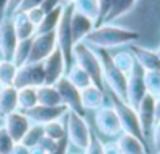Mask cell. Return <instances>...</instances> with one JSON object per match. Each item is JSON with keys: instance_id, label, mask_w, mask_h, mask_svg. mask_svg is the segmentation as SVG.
<instances>
[{"instance_id": "obj_51", "label": "cell", "mask_w": 160, "mask_h": 154, "mask_svg": "<svg viewBox=\"0 0 160 154\" xmlns=\"http://www.w3.org/2000/svg\"><path fill=\"white\" fill-rule=\"evenodd\" d=\"M156 51L159 53V56H160V45H159V47H157V49H156Z\"/></svg>"}, {"instance_id": "obj_4", "label": "cell", "mask_w": 160, "mask_h": 154, "mask_svg": "<svg viewBox=\"0 0 160 154\" xmlns=\"http://www.w3.org/2000/svg\"><path fill=\"white\" fill-rule=\"evenodd\" d=\"M65 131H67V140L70 145L78 148L79 151H86L89 146L93 134L90 131V125L86 118V115H81L75 110H68L65 114Z\"/></svg>"}, {"instance_id": "obj_19", "label": "cell", "mask_w": 160, "mask_h": 154, "mask_svg": "<svg viewBox=\"0 0 160 154\" xmlns=\"http://www.w3.org/2000/svg\"><path fill=\"white\" fill-rule=\"evenodd\" d=\"M115 145L118 146L121 154H149L146 143L142 139L128 132H121L120 136H117Z\"/></svg>"}, {"instance_id": "obj_54", "label": "cell", "mask_w": 160, "mask_h": 154, "mask_svg": "<svg viewBox=\"0 0 160 154\" xmlns=\"http://www.w3.org/2000/svg\"><path fill=\"white\" fill-rule=\"evenodd\" d=\"M0 89H2V84H0Z\"/></svg>"}, {"instance_id": "obj_10", "label": "cell", "mask_w": 160, "mask_h": 154, "mask_svg": "<svg viewBox=\"0 0 160 154\" xmlns=\"http://www.w3.org/2000/svg\"><path fill=\"white\" fill-rule=\"evenodd\" d=\"M42 67H44V75H45V84H50V86H54L59 80H62L68 69L62 51L58 47L50 56H47L42 61Z\"/></svg>"}, {"instance_id": "obj_53", "label": "cell", "mask_w": 160, "mask_h": 154, "mask_svg": "<svg viewBox=\"0 0 160 154\" xmlns=\"http://www.w3.org/2000/svg\"><path fill=\"white\" fill-rule=\"evenodd\" d=\"M156 154H160V151H159V153H156Z\"/></svg>"}, {"instance_id": "obj_47", "label": "cell", "mask_w": 160, "mask_h": 154, "mask_svg": "<svg viewBox=\"0 0 160 154\" xmlns=\"http://www.w3.org/2000/svg\"><path fill=\"white\" fill-rule=\"evenodd\" d=\"M6 6H8V0H0V22L6 19Z\"/></svg>"}, {"instance_id": "obj_13", "label": "cell", "mask_w": 160, "mask_h": 154, "mask_svg": "<svg viewBox=\"0 0 160 154\" xmlns=\"http://www.w3.org/2000/svg\"><path fill=\"white\" fill-rule=\"evenodd\" d=\"M58 47L56 44V33H45V34H36L33 38L31 51L28 56V62H42L47 56H50L53 50Z\"/></svg>"}, {"instance_id": "obj_48", "label": "cell", "mask_w": 160, "mask_h": 154, "mask_svg": "<svg viewBox=\"0 0 160 154\" xmlns=\"http://www.w3.org/2000/svg\"><path fill=\"white\" fill-rule=\"evenodd\" d=\"M156 121H160V97L156 98Z\"/></svg>"}, {"instance_id": "obj_25", "label": "cell", "mask_w": 160, "mask_h": 154, "mask_svg": "<svg viewBox=\"0 0 160 154\" xmlns=\"http://www.w3.org/2000/svg\"><path fill=\"white\" fill-rule=\"evenodd\" d=\"M62 11H64V5H61L56 9L47 13L45 17L42 19V22L36 27V34H45V33L56 31V28L59 25V20H61V16H62Z\"/></svg>"}, {"instance_id": "obj_43", "label": "cell", "mask_w": 160, "mask_h": 154, "mask_svg": "<svg viewBox=\"0 0 160 154\" xmlns=\"http://www.w3.org/2000/svg\"><path fill=\"white\" fill-rule=\"evenodd\" d=\"M22 2H23V0H8V6H6V19H9V17L19 9V6H20Z\"/></svg>"}, {"instance_id": "obj_20", "label": "cell", "mask_w": 160, "mask_h": 154, "mask_svg": "<svg viewBox=\"0 0 160 154\" xmlns=\"http://www.w3.org/2000/svg\"><path fill=\"white\" fill-rule=\"evenodd\" d=\"M81 103L84 110H97L101 106L106 104V95L104 90L97 87L95 84L87 86L86 89L81 90Z\"/></svg>"}, {"instance_id": "obj_33", "label": "cell", "mask_w": 160, "mask_h": 154, "mask_svg": "<svg viewBox=\"0 0 160 154\" xmlns=\"http://www.w3.org/2000/svg\"><path fill=\"white\" fill-rule=\"evenodd\" d=\"M145 87L146 94L152 95L154 98L160 97V70L145 72Z\"/></svg>"}, {"instance_id": "obj_52", "label": "cell", "mask_w": 160, "mask_h": 154, "mask_svg": "<svg viewBox=\"0 0 160 154\" xmlns=\"http://www.w3.org/2000/svg\"><path fill=\"white\" fill-rule=\"evenodd\" d=\"M68 154H81V153H68Z\"/></svg>"}, {"instance_id": "obj_18", "label": "cell", "mask_w": 160, "mask_h": 154, "mask_svg": "<svg viewBox=\"0 0 160 154\" xmlns=\"http://www.w3.org/2000/svg\"><path fill=\"white\" fill-rule=\"evenodd\" d=\"M137 114H138L145 136H149L152 126L156 125V98L146 94L140 104L137 106Z\"/></svg>"}, {"instance_id": "obj_56", "label": "cell", "mask_w": 160, "mask_h": 154, "mask_svg": "<svg viewBox=\"0 0 160 154\" xmlns=\"http://www.w3.org/2000/svg\"><path fill=\"white\" fill-rule=\"evenodd\" d=\"M0 154H2V153H0Z\"/></svg>"}, {"instance_id": "obj_30", "label": "cell", "mask_w": 160, "mask_h": 154, "mask_svg": "<svg viewBox=\"0 0 160 154\" xmlns=\"http://www.w3.org/2000/svg\"><path fill=\"white\" fill-rule=\"evenodd\" d=\"M17 65L12 61H0V84L3 86H14V80L17 75Z\"/></svg>"}, {"instance_id": "obj_42", "label": "cell", "mask_w": 160, "mask_h": 154, "mask_svg": "<svg viewBox=\"0 0 160 154\" xmlns=\"http://www.w3.org/2000/svg\"><path fill=\"white\" fill-rule=\"evenodd\" d=\"M68 148H70V143H68V140H67V137L65 139H62V140H59V143H58V148L54 150L53 153H48V154H68Z\"/></svg>"}, {"instance_id": "obj_39", "label": "cell", "mask_w": 160, "mask_h": 154, "mask_svg": "<svg viewBox=\"0 0 160 154\" xmlns=\"http://www.w3.org/2000/svg\"><path fill=\"white\" fill-rule=\"evenodd\" d=\"M58 143L59 142H56V140H53V139H50V137H47V136H44L42 137V140L39 142V145L38 146H41L45 153L48 154V153H53L54 150L58 148Z\"/></svg>"}, {"instance_id": "obj_40", "label": "cell", "mask_w": 160, "mask_h": 154, "mask_svg": "<svg viewBox=\"0 0 160 154\" xmlns=\"http://www.w3.org/2000/svg\"><path fill=\"white\" fill-rule=\"evenodd\" d=\"M42 2H44V0H23V2L20 3V6H19L17 11L25 13V11H28V9H31V8H38V6H41ZM17 11H16V13H17Z\"/></svg>"}, {"instance_id": "obj_7", "label": "cell", "mask_w": 160, "mask_h": 154, "mask_svg": "<svg viewBox=\"0 0 160 154\" xmlns=\"http://www.w3.org/2000/svg\"><path fill=\"white\" fill-rule=\"evenodd\" d=\"M45 84V75L42 62H28L17 69V75L14 80V87H39Z\"/></svg>"}, {"instance_id": "obj_11", "label": "cell", "mask_w": 160, "mask_h": 154, "mask_svg": "<svg viewBox=\"0 0 160 154\" xmlns=\"http://www.w3.org/2000/svg\"><path fill=\"white\" fill-rule=\"evenodd\" d=\"M67 112H68V109L64 104H59V106H41V104H38V106L25 110V115L30 118L31 123L45 126L47 123H52L54 120H61L62 117H65Z\"/></svg>"}, {"instance_id": "obj_31", "label": "cell", "mask_w": 160, "mask_h": 154, "mask_svg": "<svg viewBox=\"0 0 160 154\" xmlns=\"http://www.w3.org/2000/svg\"><path fill=\"white\" fill-rule=\"evenodd\" d=\"M31 44H33V38L31 39H23V41H19L17 42V47H16L14 54H12V62L17 67L27 64L28 56H30V51H31Z\"/></svg>"}, {"instance_id": "obj_37", "label": "cell", "mask_w": 160, "mask_h": 154, "mask_svg": "<svg viewBox=\"0 0 160 154\" xmlns=\"http://www.w3.org/2000/svg\"><path fill=\"white\" fill-rule=\"evenodd\" d=\"M25 14H27L28 20H30L34 27H38V25L42 22V19L45 17V13L41 9V6H38V8H31V9L25 11Z\"/></svg>"}, {"instance_id": "obj_15", "label": "cell", "mask_w": 160, "mask_h": 154, "mask_svg": "<svg viewBox=\"0 0 160 154\" xmlns=\"http://www.w3.org/2000/svg\"><path fill=\"white\" fill-rule=\"evenodd\" d=\"M17 34L11 19H3L0 22V59L12 61V54L17 47Z\"/></svg>"}, {"instance_id": "obj_3", "label": "cell", "mask_w": 160, "mask_h": 154, "mask_svg": "<svg viewBox=\"0 0 160 154\" xmlns=\"http://www.w3.org/2000/svg\"><path fill=\"white\" fill-rule=\"evenodd\" d=\"M73 64L79 65L92 80V83L104 90V81H103V69L100 58L97 51L86 42H79L73 47Z\"/></svg>"}, {"instance_id": "obj_34", "label": "cell", "mask_w": 160, "mask_h": 154, "mask_svg": "<svg viewBox=\"0 0 160 154\" xmlns=\"http://www.w3.org/2000/svg\"><path fill=\"white\" fill-rule=\"evenodd\" d=\"M44 132H45L47 137L53 139L56 142H59V140H62V139L67 137L65 125H64L61 120H54L52 123H47V125L44 126Z\"/></svg>"}, {"instance_id": "obj_8", "label": "cell", "mask_w": 160, "mask_h": 154, "mask_svg": "<svg viewBox=\"0 0 160 154\" xmlns=\"http://www.w3.org/2000/svg\"><path fill=\"white\" fill-rule=\"evenodd\" d=\"M95 125L106 137H117L121 134V125L112 104H104L95 110Z\"/></svg>"}, {"instance_id": "obj_46", "label": "cell", "mask_w": 160, "mask_h": 154, "mask_svg": "<svg viewBox=\"0 0 160 154\" xmlns=\"http://www.w3.org/2000/svg\"><path fill=\"white\" fill-rule=\"evenodd\" d=\"M104 154H121L118 146L115 145V142H107L104 143Z\"/></svg>"}, {"instance_id": "obj_1", "label": "cell", "mask_w": 160, "mask_h": 154, "mask_svg": "<svg viewBox=\"0 0 160 154\" xmlns=\"http://www.w3.org/2000/svg\"><path fill=\"white\" fill-rule=\"evenodd\" d=\"M140 39V33L113 23H101L93 28V31L86 38V44L90 45L93 50H112L124 45L135 44Z\"/></svg>"}, {"instance_id": "obj_32", "label": "cell", "mask_w": 160, "mask_h": 154, "mask_svg": "<svg viewBox=\"0 0 160 154\" xmlns=\"http://www.w3.org/2000/svg\"><path fill=\"white\" fill-rule=\"evenodd\" d=\"M44 136H45V132H44V126L31 123V126L28 128V131H27V134L23 136V139H22L20 143H23V145L28 146V148H34V146L39 145V142L42 140Z\"/></svg>"}, {"instance_id": "obj_45", "label": "cell", "mask_w": 160, "mask_h": 154, "mask_svg": "<svg viewBox=\"0 0 160 154\" xmlns=\"http://www.w3.org/2000/svg\"><path fill=\"white\" fill-rule=\"evenodd\" d=\"M9 154H30V148L25 146L23 143H14V146H12Z\"/></svg>"}, {"instance_id": "obj_24", "label": "cell", "mask_w": 160, "mask_h": 154, "mask_svg": "<svg viewBox=\"0 0 160 154\" xmlns=\"http://www.w3.org/2000/svg\"><path fill=\"white\" fill-rule=\"evenodd\" d=\"M73 8H75V11H78L82 16L89 17L90 20H93L97 27L100 25V22H101V8H100L98 0H75Z\"/></svg>"}, {"instance_id": "obj_5", "label": "cell", "mask_w": 160, "mask_h": 154, "mask_svg": "<svg viewBox=\"0 0 160 154\" xmlns=\"http://www.w3.org/2000/svg\"><path fill=\"white\" fill-rule=\"evenodd\" d=\"M110 104L113 106V109H115V112L118 115V120H120V125H121V132L132 134V136H135V137H138V139H142L145 142L146 136L143 132L137 109H134L124 100H120L118 97H115L112 94H110Z\"/></svg>"}, {"instance_id": "obj_44", "label": "cell", "mask_w": 160, "mask_h": 154, "mask_svg": "<svg viewBox=\"0 0 160 154\" xmlns=\"http://www.w3.org/2000/svg\"><path fill=\"white\" fill-rule=\"evenodd\" d=\"M98 2H100V8H101V22H103V19L106 17V14L109 13L113 0H98ZM101 22H100V25H101Z\"/></svg>"}, {"instance_id": "obj_12", "label": "cell", "mask_w": 160, "mask_h": 154, "mask_svg": "<svg viewBox=\"0 0 160 154\" xmlns=\"http://www.w3.org/2000/svg\"><path fill=\"white\" fill-rule=\"evenodd\" d=\"M56 89L59 92V97H61V103L68 109V110H75L81 115H86V110L82 107V103H81V90L73 86L65 76L62 80H59L56 84Z\"/></svg>"}, {"instance_id": "obj_36", "label": "cell", "mask_w": 160, "mask_h": 154, "mask_svg": "<svg viewBox=\"0 0 160 154\" xmlns=\"http://www.w3.org/2000/svg\"><path fill=\"white\" fill-rule=\"evenodd\" d=\"M84 154H104V142L100 137L93 136L90 143H89V146L86 148Z\"/></svg>"}, {"instance_id": "obj_2", "label": "cell", "mask_w": 160, "mask_h": 154, "mask_svg": "<svg viewBox=\"0 0 160 154\" xmlns=\"http://www.w3.org/2000/svg\"><path fill=\"white\" fill-rule=\"evenodd\" d=\"M100 62H101V69H103V81H104V87L110 90L112 95L118 97L120 100L126 101V87H128V75H124L123 72H120L112 59V54L109 50H95Z\"/></svg>"}, {"instance_id": "obj_9", "label": "cell", "mask_w": 160, "mask_h": 154, "mask_svg": "<svg viewBox=\"0 0 160 154\" xmlns=\"http://www.w3.org/2000/svg\"><path fill=\"white\" fill-rule=\"evenodd\" d=\"M146 95L145 87V70L135 62L132 72L128 75V87H126V103L137 109V106Z\"/></svg>"}, {"instance_id": "obj_17", "label": "cell", "mask_w": 160, "mask_h": 154, "mask_svg": "<svg viewBox=\"0 0 160 154\" xmlns=\"http://www.w3.org/2000/svg\"><path fill=\"white\" fill-rule=\"evenodd\" d=\"M129 51L134 54L135 62L145 70H160V56L159 53L152 49H146L143 45L138 44H131L129 45Z\"/></svg>"}, {"instance_id": "obj_21", "label": "cell", "mask_w": 160, "mask_h": 154, "mask_svg": "<svg viewBox=\"0 0 160 154\" xmlns=\"http://www.w3.org/2000/svg\"><path fill=\"white\" fill-rule=\"evenodd\" d=\"M9 19L12 20V25H14V30H16V34H17V39L19 41L31 39V38L36 36V27L28 20V17H27L25 13L17 11Z\"/></svg>"}, {"instance_id": "obj_27", "label": "cell", "mask_w": 160, "mask_h": 154, "mask_svg": "<svg viewBox=\"0 0 160 154\" xmlns=\"http://www.w3.org/2000/svg\"><path fill=\"white\" fill-rule=\"evenodd\" d=\"M65 78H67L73 86H76L79 90H82V89H86L87 86L93 84L92 80H90V76H89L79 65H76V64H72V65L67 69Z\"/></svg>"}, {"instance_id": "obj_23", "label": "cell", "mask_w": 160, "mask_h": 154, "mask_svg": "<svg viewBox=\"0 0 160 154\" xmlns=\"http://www.w3.org/2000/svg\"><path fill=\"white\" fill-rule=\"evenodd\" d=\"M138 0H113L109 13L106 14V17L103 19L101 23H112L124 16H128L137 5Z\"/></svg>"}, {"instance_id": "obj_6", "label": "cell", "mask_w": 160, "mask_h": 154, "mask_svg": "<svg viewBox=\"0 0 160 154\" xmlns=\"http://www.w3.org/2000/svg\"><path fill=\"white\" fill-rule=\"evenodd\" d=\"M73 13V3L72 5H64V11L59 20V25L56 28V44L58 49L62 51L67 67L73 64V41H72V31H70V17Z\"/></svg>"}, {"instance_id": "obj_55", "label": "cell", "mask_w": 160, "mask_h": 154, "mask_svg": "<svg viewBox=\"0 0 160 154\" xmlns=\"http://www.w3.org/2000/svg\"><path fill=\"white\" fill-rule=\"evenodd\" d=\"M0 61H2V59H0Z\"/></svg>"}, {"instance_id": "obj_35", "label": "cell", "mask_w": 160, "mask_h": 154, "mask_svg": "<svg viewBox=\"0 0 160 154\" xmlns=\"http://www.w3.org/2000/svg\"><path fill=\"white\" fill-rule=\"evenodd\" d=\"M14 146V140L11 139V136L8 134V131L3 128V125L0 126V153L2 154H9Z\"/></svg>"}, {"instance_id": "obj_29", "label": "cell", "mask_w": 160, "mask_h": 154, "mask_svg": "<svg viewBox=\"0 0 160 154\" xmlns=\"http://www.w3.org/2000/svg\"><path fill=\"white\" fill-rule=\"evenodd\" d=\"M112 59H113V64L115 67L123 72L124 75H129L135 65V58L134 54L131 53L129 50H121V51H117L112 54Z\"/></svg>"}, {"instance_id": "obj_41", "label": "cell", "mask_w": 160, "mask_h": 154, "mask_svg": "<svg viewBox=\"0 0 160 154\" xmlns=\"http://www.w3.org/2000/svg\"><path fill=\"white\" fill-rule=\"evenodd\" d=\"M62 5V2L61 0H44L42 2V5H41V9L47 14V13H50V11H53L56 9L58 6H61Z\"/></svg>"}, {"instance_id": "obj_14", "label": "cell", "mask_w": 160, "mask_h": 154, "mask_svg": "<svg viewBox=\"0 0 160 154\" xmlns=\"http://www.w3.org/2000/svg\"><path fill=\"white\" fill-rule=\"evenodd\" d=\"M31 126L30 118L22 110H14L3 118V128L8 131L14 143H20L23 136L27 134L28 128Z\"/></svg>"}, {"instance_id": "obj_16", "label": "cell", "mask_w": 160, "mask_h": 154, "mask_svg": "<svg viewBox=\"0 0 160 154\" xmlns=\"http://www.w3.org/2000/svg\"><path fill=\"white\" fill-rule=\"evenodd\" d=\"M95 27L97 25H95L93 20H90L89 17L82 16L81 13L75 11V8H73V13H72V17H70V31H72L73 45L84 42L86 38L93 31Z\"/></svg>"}, {"instance_id": "obj_22", "label": "cell", "mask_w": 160, "mask_h": 154, "mask_svg": "<svg viewBox=\"0 0 160 154\" xmlns=\"http://www.w3.org/2000/svg\"><path fill=\"white\" fill-rule=\"evenodd\" d=\"M14 110H19L17 89L14 86H3L0 89V118H5Z\"/></svg>"}, {"instance_id": "obj_50", "label": "cell", "mask_w": 160, "mask_h": 154, "mask_svg": "<svg viewBox=\"0 0 160 154\" xmlns=\"http://www.w3.org/2000/svg\"><path fill=\"white\" fill-rule=\"evenodd\" d=\"M61 2H62V5H72L75 0H61Z\"/></svg>"}, {"instance_id": "obj_49", "label": "cell", "mask_w": 160, "mask_h": 154, "mask_svg": "<svg viewBox=\"0 0 160 154\" xmlns=\"http://www.w3.org/2000/svg\"><path fill=\"white\" fill-rule=\"evenodd\" d=\"M30 154H47L41 146H34V148H30Z\"/></svg>"}, {"instance_id": "obj_28", "label": "cell", "mask_w": 160, "mask_h": 154, "mask_svg": "<svg viewBox=\"0 0 160 154\" xmlns=\"http://www.w3.org/2000/svg\"><path fill=\"white\" fill-rule=\"evenodd\" d=\"M17 106H19V110H22V112H25V110L38 106L36 87H22V89H17Z\"/></svg>"}, {"instance_id": "obj_26", "label": "cell", "mask_w": 160, "mask_h": 154, "mask_svg": "<svg viewBox=\"0 0 160 154\" xmlns=\"http://www.w3.org/2000/svg\"><path fill=\"white\" fill-rule=\"evenodd\" d=\"M36 94H38V104H41V106H59V104H62L56 86L42 84V86L36 87Z\"/></svg>"}, {"instance_id": "obj_38", "label": "cell", "mask_w": 160, "mask_h": 154, "mask_svg": "<svg viewBox=\"0 0 160 154\" xmlns=\"http://www.w3.org/2000/svg\"><path fill=\"white\" fill-rule=\"evenodd\" d=\"M149 136H151V143H152L154 151L159 153L160 151V121H156V125L152 126Z\"/></svg>"}]
</instances>
